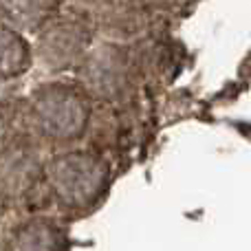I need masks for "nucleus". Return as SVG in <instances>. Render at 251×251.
<instances>
[{
	"label": "nucleus",
	"instance_id": "nucleus-1",
	"mask_svg": "<svg viewBox=\"0 0 251 251\" xmlns=\"http://www.w3.org/2000/svg\"><path fill=\"white\" fill-rule=\"evenodd\" d=\"M57 7V0H0V11L11 25L33 29L42 25Z\"/></svg>",
	"mask_w": 251,
	"mask_h": 251
},
{
	"label": "nucleus",
	"instance_id": "nucleus-2",
	"mask_svg": "<svg viewBox=\"0 0 251 251\" xmlns=\"http://www.w3.org/2000/svg\"><path fill=\"white\" fill-rule=\"evenodd\" d=\"M29 66V47L13 26L0 25V75H16Z\"/></svg>",
	"mask_w": 251,
	"mask_h": 251
}]
</instances>
